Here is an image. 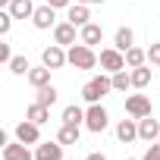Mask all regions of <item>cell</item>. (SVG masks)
Segmentation results:
<instances>
[{
  "instance_id": "6da1fadb",
  "label": "cell",
  "mask_w": 160,
  "mask_h": 160,
  "mask_svg": "<svg viewBox=\"0 0 160 160\" xmlns=\"http://www.w3.org/2000/svg\"><path fill=\"white\" fill-rule=\"evenodd\" d=\"M110 91H113V78H110V72H101V75L88 78V82L82 85V98H85L88 104H101V98H107Z\"/></svg>"
},
{
  "instance_id": "7a4b0ae2",
  "label": "cell",
  "mask_w": 160,
  "mask_h": 160,
  "mask_svg": "<svg viewBox=\"0 0 160 160\" xmlns=\"http://www.w3.org/2000/svg\"><path fill=\"white\" fill-rule=\"evenodd\" d=\"M66 53H69V66H75V69H94V66L101 63V57L94 53V47H88V44H82V41L72 44Z\"/></svg>"
},
{
  "instance_id": "3957f363",
  "label": "cell",
  "mask_w": 160,
  "mask_h": 160,
  "mask_svg": "<svg viewBox=\"0 0 160 160\" xmlns=\"http://www.w3.org/2000/svg\"><path fill=\"white\" fill-rule=\"evenodd\" d=\"M107 126H110V116H107L104 104H88V110H85V129L94 132V135H101Z\"/></svg>"
},
{
  "instance_id": "277c9868",
  "label": "cell",
  "mask_w": 160,
  "mask_h": 160,
  "mask_svg": "<svg viewBox=\"0 0 160 160\" xmlns=\"http://www.w3.org/2000/svg\"><path fill=\"white\" fill-rule=\"evenodd\" d=\"M98 57H101V69L110 72V75L119 72V69H126V53H122L119 47H104Z\"/></svg>"
},
{
  "instance_id": "5b68a950",
  "label": "cell",
  "mask_w": 160,
  "mask_h": 160,
  "mask_svg": "<svg viewBox=\"0 0 160 160\" xmlns=\"http://www.w3.org/2000/svg\"><path fill=\"white\" fill-rule=\"evenodd\" d=\"M126 113H129L132 119H144V116H151V113H154L151 98H148V94H129V98H126Z\"/></svg>"
},
{
  "instance_id": "8992f818",
  "label": "cell",
  "mask_w": 160,
  "mask_h": 160,
  "mask_svg": "<svg viewBox=\"0 0 160 160\" xmlns=\"http://www.w3.org/2000/svg\"><path fill=\"white\" fill-rule=\"evenodd\" d=\"M41 63L50 66V69H63V66L69 63V53L63 50V44H50V47L41 50Z\"/></svg>"
},
{
  "instance_id": "52a82bcc",
  "label": "cell",
  "mask_w": 160,
  "mask_h": 160,
  "mask_svg": "<svg viewBox=\"0 0 160 160\" xmlns=\"http://www.w3.org/2000/svg\"><path fill=\"white\" fill-rule=\"evenodd\" d=\"M78 38V25H72L69 19L66 22H57L53 25V44H63V47H72Z\"/></svg>"
},
{
  "instance_id": "ba28073f",
  "label": "cell",
  "mask_w": 160,
  "mask_h": 160,
  "mask_svg": "<svg viewBox=\"0 0 160 160\" xmlns=\"http://www.w3.org/2000/svg\"><path fill=\"white\" fill-rule=\"evenodd\" d=\"M16 141H22V144H41V126L32 122V119H22L16 126Z\"/></svg>"
},
{
  "instance_id": "9c48e42d",
  "label": "cell",
  "mask_w": 160,
  "mask_h": 160,
  "mask_svg": "<svg viewBox=\"0 0 160 160\" xmlns=\"http://www.w3.org/2000/svg\"><path fill=\"white\" fill-rule=\"evenodd\" d=\"M32 22H35V28L47 32V28H53V25H57V10H53L50 3H44V7H38V10H35Z\"/></svg>"
},
{
  "instance_id": "30bf717a",
  "label": "cell",
  "mask_w": 160,
  "mask_h": 160,
  "mask_svg": "<svg viewBox=\"0 0 160 160\" xmlns=\"http://www.w3.org/2000/svg\"><path fill=\"white\" fill-rule=\"evenodd\" d=\"M63 148L66 144H60V141H41L35 148V160H66L63 157Z\"/></svg>"
},
{
  "instance_id": "8fae6325",
  "label": "cell",
  "mask_w": 160,
  "mask_h": 160,
  "mask_svg": "<svg viewBox=\"0 0 160 160\" xmlns=\"http://www.w3.org/2000/svg\"><path fill=\"white\" fill-rule=\"evenodd\" d=\"M116 138L122 141V144H132L135 138H138V119H119L116 122Z\"/></svg>"
},
{
  "instance_id": "7c38bea8",
  "label": "cell",
  "mask_w": 160,
  "mask_h": 160,
  "mask_svg": "<svg viewBox=\"0 0 160 160\" xmlns=\"http://www.w3.org/2000/svg\"><path fill=\"white\" fill-rule=\"evenodd\" d=\"M138 138L141 141H157L160 138V122L154 119V116H144V119H138Z\"/></svg>"
},
{
  "instance_id": "4fadbf2b",
  "label": "cell",
  "mask_w": 160,
  "mask_h": 160,
  "mask_svg": "<svg viewBox=\"0 0 160 160\" xmlns=\"http://www.w3.org/2000/svg\"><path fill=\"white\" fill-rule=\"evenodd\" d=\"M3 160H35V154L22 141H7L3 144Z\"/></svg>"
},
{
  "instance_id": "5bb4252c",
  "label": "cell",
  "mask_w": 160,
  "mask_h": 160,
  "mask_svg": "<svg viewBox=\"0 0 160 160\" xmlns=\"http://www.w3.org/2000/svg\"><path fill=\"white\" fill-rule=\"evenodd\" d=\"M78 41L88 44V47H94V44H101V41H104V28H101L98 22H88V25L78 28Z\"/></svg>"
},
{
  "instance_id": "9a60e30c",
  "label": "cell",
  "mask_w": 160,
  "mask_h": 160,
  "mask_svg": "<svg viewBox=\"0 0 160 160\" xmlns=\"http://www.w3.org/2000/svg\"><path fill=\"white\" fill-rule=\"evenodd\" d=\"M66 19H69L72 25H78V28H82V25H88V22H91V13H88V3H72V7L66 10Z\"/></svg>"
},
{
  "instance_id": "2e32d148",
  "label": "cell",
  "mask_w": 160,
  "mask_h": 160,
  "mask_svg": "<svg viewBox=\"0 0 160 160\" xmlns=\"http://www.w3.org/2000/svg\"><path fill=\"white\" fill-rule=\"evenodd\" d=\"M50 72H53V69L41 63V66H35V69H32V72H28L25 78H28V85H32V88L38 91V88H44V85H50Z\"/></svg>"
},
{
  "instance_id": "e0dca14e",
  "label": "cell",
  "mask_w": 160,
  "mask_h": 160,
  "mask_svg": "<svg viewBox=\"0 0 160 160\" xmlns=\"http://www.w3.org/2000/svg\"><path fill=\"white\" fill-rule=\"evenodd\" d=\"M7 10L13 13V19H32L38 7L32 3V0H10V3H7Z\"/></svg>"
},
{
  "instance_id": "ac0fdd59",
  "label": "cell",
  "mask_w": 160,
  "mask_h": 160,
  "mask_svg": "<svg viewBox=\"0 0 160 160\" xmlns=\"http://www.w3.org/2000/svg\"><path fill=\"white\" fill-rule=\"evenodd\" d=\"M113 47H119L122 53H126L129 47H135V32H132L129 25H122V28H116V38H113Z\"/></svg>"
},
{
  "instance_id": "d6986e66",
  "label": "cell",
  "mask_w": 160,
  "mask_h": 160,
  "mask_svg": "<svg viewBox=\"0 0 160 160\" xmlns=\"http://www.w3.org/2000/svg\"><path fill=\"white\" fill-rule=\"evenodd\" d=\"M25 119H32V122H38V126H44L47 119H50V107H44V104H32L28 110H25Z\"/></svg>"
},
{
  "instance_id": "ffe728a7",
  "label": "cell",
  "mask_w": 160,
  "mask_h": 160,
  "mask_svg": "<svg viewBox=\"0 0 160 160\" xmlns=\"http://www.w3.org/2000/svg\"><path fill=\"white\" fill-rule=\"evenodd\" d=\"M78 135H82V132H78V126L63 122L60 132H57V141H60V144H78Z\"/></svg>"
},
{
  "instance_id": "44dd1931",
  "label": "cell",
  "mask_w": 160,
  "mask_h": 160,
  "mask_svg": "<svg viewBox=\"0 0 160 160\" xmlns=\"http://www.w3.org/2000/svg\"><path fill=\"white\" fill-rule=\"evenodd\" d=\"M151 85V66H135L132 69V88H148Z\"/></svg>"
},
{
  "instance_id": "7402d4cb",
  "label": "cell",
  "mask_w": 160,
  "mask_h": 160,
  "mask_svg": "<svg viewBox=\"0 0 160 160\" xmlns=\"http://www.w3.org/2000/svg\"><path fill=\"white\" fill-rule=\"evenodd\" d=\"M63 122H69V126H82V122H85V110L75 107V104L63 107Z\"/></svg>"
},
{
  "instance_id": "603a6c76",
  "label": "cell",
  "mask_w": 160,
  "mask_h": 160,
  "mask_svg": "<svg viewBox=\"0 0 160 160\" xmlns=\"http://www.w3.org/2000/svg\"><path fill=\"white\" fill-rule=\"evenodd\" d=\"M144 63H148V50H141V47H129V50H126V66H129V69L144 66Z\"/></svg>"
},
{
  "instance_id": "cb8c5ba5",
  "label": "cell",
  "mask_w": 160,
  "mask_h": 160,
  "mask_svg": "<svg viewBox=\"0 0 160 160\" xmlns=\"http://www.w3.org/2000/svg\"><path fill=\"white\" fill-rule=\"evenodd\" d=\"M57 98H60V91H57L53 85H44V88H38V94H35V101H38V104H44V107H53V104H57Z\"/></svg>"
},
{
  "instance_id": "d4e9b609",
  "label": "cell",
  "mask_w": 160,
  "mask_h": 160,
  "mask_svg": "<svg viewBox=\"0 0 160 160\" xmlns=\"http://www.w3.org/2000/svg\"><path fill=\"white\" fill-rule=\"evenodd\" d=\"M110 78H113V91H126V88H132V72H126V69L113 72Z\"/></svg>"
},
{
  "instance_id": "484cf974",
  "label": "cell",
  "mask_w": 160,
  "mask_h": 160,
  "mask_svg": "<svg viewBox=\"0 0 160 160\" xmlns=\"http://www.w3.org/2000/svg\"><path fill=\"white\" fill-rule=\"evenodd\" d=\"M10 72H13V75H28L32 66H28L25 57H13V60H10Z\"/></svg>"
},
{
  "instance_id": "4316f807",
  "label": "cell",
  "mask_w": 160,
  "mask_h": 160,
  "mask_svg": "<svg viewBox=\"0 0 160 160\" xmlns=\"http://www.w3.org/2000/svg\"><path fill=\"white\" fill-rule=\"evenodd\" d=\"M10 25H13V13L3 7V10H0V35H3V38L10 35Z\"/></svg>"
},
{
  "instance_id": "83f0119b",
  "label": "cell",
  "mask_w": 160,
  "mask_h": 160,
  "mask_svg": "<svg viewBox=\"0 0 160 160\" xmlns=\"http://www.w3.org/2000/svg\"><path fill=\"white\" fill-rule=\"evenodd\" d=\"M141 160H160V141H151L148 144V151H144V157Z\"/></svg>"
},
{
  "instance_id": "f1b7e54d",
  "label": "cell",
  "mask_w": 160,
  "mask_h": 160,
  "mask_svg": "<svg viewBox=\"0 0 160 160\" xmlns=\"http://www.w3.org/2000/svg\"><path fill=\"white\" fill-rule=\"evenodd\" d=\"M148 63H154V66H160V41L148 47Z\"/></svg>"
},
{
  "instance_id": "f546056e",
  "label": "cell",
  "mask_w": 160,
  "mask_h": 160,
  "mask_svg": "<svg viewBox=\"0 0 160 160\" xmlns=\"http://www.w3.org/2000/svg\"><path fill=\"white\" fill-rule=\"evenodd\" d=\"M10 60H13V50H10V44L3 41V44H0V63H7V66H10Z\"/></svg>"
},
{
  "instance_id": "4dcf8cb0",
  "label": "cell",
  "mask_w": 160,
  "mask_h": 160,
  "mask_svg": "<svg viewBox=\"0 0 160 160\" xmlns=\"http://www.w3.org/2000/svg\"><path fill=\"white\" fill-rule=\"evenodd\" d=\"M44 3H50L53 10H69V7L75 3V0H44Z\"/></svg>"
},
{
  "instance_id": "1f68e13d",
  "label": "cell",
  "mask_w": 160,
  "mask_h": 160,
  "mask_svg": "<svg viewBox=\"0 0 160 160\" xmlns=\"http://www.w3.org/2000/svg\"><path fill=\"white\" fill-rule=\"evenodd\" d=\"M85 160H107V157H104V154H101V151H91V154H88V157H85Z\"/></svg>"
},
{
  "instance_id": "d6a6232c",
  "label": "cell",
  "mask_w": 160,
  "mask_h": 160,
  "mask_svg": "<svg viewBox=\"0 0 160 160\" xmlns=\"http://www.w3.org/2000/svg\"><path fill=\"white\" fill-rule=\"evenodd\" d=\"M75 3H88L91 7V3H104V0H75Z\"/></svg>"
},
{
  "instance_id": "836d02e7",
  "label": "cell",
  "mask_w": 160,
  "mask_h": 160,
  "mask_svg": "<svg viewBox=\"0 0 160 160\" xmlns=\"http://www.w3.org/2000/svg\"><path fill=\"white\" fill-rule=\"evenodd\" d=\"M126 160H138V157H126Z\"/></svg>"
},
{
  "instance_id": "e575fe53",
  "label": "cell",
  "mask_w": 160,
  "mask_h": 160,
  "mask_svg": "<svg viewBox=\"0 0 160 160\" xmlns=\"http://www.w3.org/2000/svg\"><path fill=\"white\" fill-rule=\"evenodd\" d=\"M7 3H10V0H3V7H7Z\"/></svg>"
},
{
  "instance_id": "d590c367",
  "label": "cell",
  "mask_w": 160,
  "mask_h": 160,
  "mask_svg": "<svg viewBox=\"0 0 160 160\" xmlns=\"http://www.w3.org/2000/svg\"><path fill=\"white\" fill-rule=\"evenodd\" d=\"M157 141H160V138H157Z\"/></svg>"
}]
</instances>
